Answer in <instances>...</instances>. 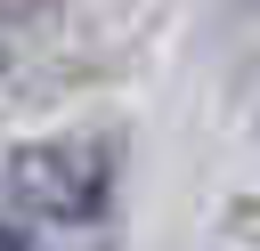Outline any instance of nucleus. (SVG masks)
<instances>
[{
    "label": "nucleus",
    "mask_w": 260,
    "mask_h": 251,
    "mask_svg": "<svg viewBox=\"0 0 260 251\" xmlns=\"http://www.w3.org/2000/svg\"><path fill=\"white\" fill-rule=\"evenodd\" d=\"M57 16V0H0V32L8 24H49Z\"/></svg>",
    "instance_id": "2"
},
{
    "label": "nucleus",
    "mask_w": 260,
    "mask_h": 251,
    "mask_svg": "<svg viewBox=\"0 0 260 251\" xmlns=\"http://www.w3.org/2000/svg\"><path fill=\"white\" fill-rule=\"evenodd\" d=\"M0 194L16 219L32 227H98L106 202H114V146L106 138H24L0 170Z\"/></svg>",
    "instance_id": "1"
},
{
    "label": "nucleus",
    "mask_w": 260,
    "mask_h": 251,
    "mask_svg": "<svg viewBox=\"0 0 260 251\" xmlns=\"http://www.w3.org/2000/svg\"><path fill=\"white\" fill-rule=\"evenodd\" d=\"M0 73H8V32H0Z\"/></svg>",
    "instance_id": "3"
}]
</instances>
